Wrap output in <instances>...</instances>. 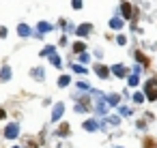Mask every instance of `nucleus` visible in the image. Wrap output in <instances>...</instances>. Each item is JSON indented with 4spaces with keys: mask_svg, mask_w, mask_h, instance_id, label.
Listing matches in <instances>:
<instances>
[{
    "mask_svg": "<svg viewBox=\"0 0 157 148\" xmlns=\"http://www.w3.org/2000/svg\"><path fill=\"white\" fill-rule=\"evenodd\" d=\"M144 99L157 101V77H151V80L144 84Z\"/></svg>",
    "mask_w": 157,
    "mask_h": 148,
    "instance_id": "nucleus-1",
    "label": "nucleus"
},
{
    "mask_svg": "<svg viewBox=\"0 0 157 148\" xmlns=\"http://www.w3.org/2000/svg\"><path fill=\"white\" fill-rule=\"evenodd\" d=\"M17 133H20V124H17V122H9V124L5 127V137H7V139H15Z\"/></svg>",
    "mask_w": 157,
    "mask_h": 148,
    "instance_id": "nucleus-2",
    "label": "nucleus"
},
{
    "mask_svg": "<svg viewBox=\"0 0 157 148\" xmlns=\"http://www.w3.org/2000/svg\"><path fill=\"white\" fill-rule=\"evenodd\" d=\"M90 30H93V26H90V24H80V26L75 28V35L84 39V37H88V35H90Z\"/></svg>",
    "mask_w": 157,
    "mask_h": 148,
    "instance_id": "nucleus-3",
    "label": "nucleus"
},
{
    "mask_svg": "<svg viewBox=\"0 0 157 148\" xmlns=\"http://www.w3.org/2000/svg\"><path fill=\"white\" fill-rule=\"evenodd\" d=\"M93 69H95L97 77H101V80H108V75H110V69H108L105 65H95Z\"/></svg>",
    "mask_w": 157,
    "mask_h": 148,
    "instance_id": "nucleus-4",
    "label": "nucleus"
},
{
    "mask_svg": "<svg viewBox=\"0 0 157 148\" xmlns=\"http://www.w3.org/2000/svg\"><path fill=\"white\" fill-rule=\"evenodd\" d=\"M121 13H123V20H131V17H133L131 5H129V2H123V5H121Z\"/></svg>",
    "mask_w": 157,
    "mask_h": 148,
    "instance_id": "nucleus-5",
    "label": "nucleus"
},
{
    "mask_svg": "<svg viewBox=\"0 0 157 148\" xmlns=\"http://www.w3.org/2000/svg\"><path fill=\"white\" fill-rule=\"evenodd\" d=\"M63 112H65V105H63V103H56V105H54V109H52V120H54V122H56V120H60Z\"/></svg>",
    "mask_w": 157,
    "mask_h": 148,
    "instance_id": "nucleus-6",
    "label": "nucleus"
},
{
    "mask_svg": "<svg viewBox=\"0 0 157 148\" xmlns=\"http://www.w3.org/2000/svg\"><path fill=\"white\" fill-rule=\"evenodd\" d=\"M50 30H52V24H48V22H41V24L37 26V32H39L37 37H43V32H50Z\"/></svg>",
    "mask_w": 157,
    "mask_h": 148,
    "instance_id": "nucleus-7",
    "label": "nucleus"
},
{
    "mask_svg": "<svg viewBox=\"0 0 157 148\" xmlns=\"http://www.w3.org/2000/svg\"><path fill=\"white\" fill-rule=\"evenodd\" d=\"M112 73H114L116 77H125V75H127V69H125L123 65H114V67H112Z\"/></svg>",
    "mask_w": 157,
    "mask_h": 148,
    "instance_id": "nucleus-8",
    "label": "nucleus"
},
{
    "mask_svg": "<svg viewBox=\"0 0 157 148\" xmlns=\"http://www.w3.org/2000/svg\"><path fill=\"white\" fill-rule=\"evenodd\" d=\"M0 80H2V82H9L11 80V69L9 67H2V71H0Z\"/></svg>",
    "mask_w": 157,
    "mask_h": 148,
    "instance_id": "nucleus-9",
    "label": "nucleus"
},
{
    "mask_svg": "<svg viewBox=\"0 0 157 148\" xmlns=\"http://www.w3.org/2000/svg\"><path fill=\"white\" fill-rule=\"evenodd\" d=\"M17 32H20V37H30V28L26 24H20L17 26Z\"/></svg>",
    "mask_w": 157,
    "mask_h": 148,
    "instance_id": "nucleus-10",
    "label": "nucleus"
},
{
    "mask_svg": "<svg viewBox=\"0 0 157 148\" xmlns=\"http://www.w3.org/2000/svg\"><path fill=\"white\" fill-rule=\"evenodd\" d=\"M56 133H58L60 137H67V135H69V124H67V122H63V124L58 127V131H56Z\"/></svg>",
    "mask_w": 157,
    "mask_h": 148,
    "instance_id": "nucleus-11",
    "label": "nucleus"
},
{
    "mask_svg": "<svg viewBox=\"0 0 157 148\" xmlns=\"http://www.w3.org/2000/svg\"><path fill=\"white\" fill-rule=\"evenodd\" d=\"M123 26V20L121 17H114V20H110V28H114V30H118Z\"/></svg>",
    "mask_w": 157,
    "mask_h": 148,
    "instance_id": "nucleus-12",
    "label": "nucleus"
},
{
    "mask_svg": "<svg viewBox=\"0 0 157 148\" xmlns=\"http://www.w3.org/2000/svg\"><path fill=\"white\" fill-rule=\"evenodd\" d=\"M118 99H121L118 94H108V97H105V101H108V105H118Z\"/></svg>",
    "mask_w": 157,
    "mask_h": 148,
    "instance_id": "nucleus-13",
    "label": "nucleus"
},
{
    "mask_svg": "<svg viewBox=\"0 0 157 148\" xmlns=\"http://www.w3.org/2000/svg\"><path fill=\"white\" fill-rule=\"evenodd\" d=\"M84 129H86V131H97V122H95V120H86V122H84Z\"/></svg>",
    "mask_w": 157,
    "mask_h": 148,
    "instance_id": "nucleus-14",
    "label": "nucleus"
},
{
    "mask_svg": "<svg viewBox=\"0 0 157 148\" xmlns=\"http://www.w3.org/2000/svg\"><path fill=\"white\" fill-rule=\"evenodd\" d=\"M84 50H86V45H84V43H73V52H75V54H82Z\"/></svg>",
    "mask_w": 157,
    "mask_h": 148,
    "instance_id": "nucleus-15",
    "label": "nucleus"
},
{
    "mask_svg": "<svg viewBox=\"0 0 157 148\" xmlns=\"http://www.w3.org/2000/svg\"><path fill=\"white\" fill-rule=\"evenodd\" d=\"M50 62H52V65H54V67H56V69H58V67H60V65H63V62H60V58H58V56H56V54H52V56H50Z\"/></svg>",
    "mask_w": 157,
    "mask_h": 148,
    "instance_id": "nucleus-16",
    "label": "nucleus"
},
{
    "mask_svg": "<svg viewBox=\"0 0 157 148\" xmlns=\"http://www.w3.org/2000/svg\"><path fill=\"white\" fill-rule=\"evenodd\" d=\"M69 84H71V77H69V75H63V77L58 80V86H69Z\"/></svg>",
    "mask_w": 157,
    "mask_h": 148,
    "instance_id": "nucleus-17",
    "label": "nucleus"
},
{
    "mask_svg": "<svg viewBox=\"0 0 157 148\" xmlns=\"http://www.w3.org/2000/svg\"><path fill=\"white\" fill-rule=\"evenodd\" d=\"M52 54H54V45H48V47L41 52V56H52Z\"/></svg>",
    "mask_w": 157,
    "mask_h": 148,
    "instance_id": "nucleus-18",
    "label": "nucleus"
},
{
    "mask_svg": "<svg viewBox=\"0 0 157 148\" xmlns=\"http://www.w3.org/2000/svg\"><path fill=\"white\" fill-rule=\"evenodd\" d=\"M73 71H75V73H80V75H84V73H86V69H84L82 65H73Z\"/></svg>",
    "mask_w": 157,
    "mask_h": 148,
    "instance_id": "nucleus-19",
    "label": "nucleus"
},
{
    "mask_svg": "<svg viewBox=\"0 0 157 148\" xmlns=\"http://www.w3.org/2000/svg\"><path fill=\"white\" fill-rule=\"evenodd\" d=\"M144 148H155V139L146 137V139H144Z\"/></svg>",
    "mask_w": 157,
    "mask_h": 148,
    "instance_id": "nucleus-20",
    "label": "nucleus"
},
{
    "mask_svg": "<svg viewBox=\"0 0 157 148\" xmlns=\"http://www.w3.org/2000/svg\"><path fill=\"white\" fill-rule=\"evenodd\" d=\"M133 101H136V103H142V101H144V94H142V92H136V94H133Z\"/></svg>",
    "mask_w": 157,
    "mask_h": 148,
    "instance_id": "nucleus-21",
    "label": "nucleus"
},
{
    "mask_svg": "<svg viewBox=\"0 0 157 148\" xmlns=\"http://www.w3.org/2000/svg\"><path fill=\"white\" fill-rule=\"evenodd\" d=\"M116 43H118V45H125V43H127L125 35H118V37H116Z\"/></svg>",
    "mask_w": 157,
    "mask_h": 148,
    "instance_id": "nucleus-22",
    "label": "nucleus"
},
{
    "mask_svg": "<svg viewBox=\"0 0 157 148\" xmlns=\"http://www.w3.org/2000/svg\"><path fill=\"white\" fill-rule=\"evenodd\" d=\"M129 86H138V75H129Z\"/></svg>",
    "mask_w": 157,
    "mask_h": 148,
    "instance_id": "nucleus-23",
    "label": "nucleus"
},
{
    "mask_svg": "<svg viewBox=\"0 0 157 148\" xmlns=\"http://www.w3.org/2000/svg\"><path fill=\"white\" fill-rule=\"evenodd\" d=\"M75 86H78V88H80V90H88V88H90V86H88V84H86V82H78V84H75Z\"/></svg>",
    "mask_w": 157,
    "mask_h": 148,
    "instance_id": "nucleus-24",
    "label": "nucleus"
},
{
    "mask_svg": "<svg viewBox=\"0 0 157 148\" xmlns=\"http://www.w3.org/2000/svg\"><path fill=\"white\" fill-rule=\"evenodd\" d=\"M71 7L73 9H82V0H71Z\"/></svg>",
    "mask_w": 157,
    "mask_h": 148,
    "instance_id": "nucleus-25",
    "label": "nucleus"
},
{
    "mask_svg": "<svg viewBox=\"0 0 157 148\" xmlns=\"http://www.w3.org/2000/svg\"><path fill=\"white\" fill-rule=\"evenodd\" d=\"M108 120H110V124H114V127H116V124H118V122H121V120H118V116H110V118H108Z\"/></svg>",
    "mask_w": 157,
    "mask_h": 148,
    "instance_id": "nucleus-26",
    "label": "nucleus"
},
{
    "mask_svg": "<svg viewBox=\"0 0 157 148\" xmlns=\"http://www.w3.org/2000/svg\"><path fill=\"white\" fill-rule=\"evenodd\" d=\"M33 77H39V80H43V71H37V69H35V71H33Z\"/></svg>",
    "mask_w": 157,
    "mask_h": 148,
    "instance_id": "nucleus-27",
    "label": "nucleus"
},
{
    "mask_svg": "<svg viewBox=\"0 0 157 148\" xmlns=\"http://www.w3.org/2000/svg\"><path fill=\"white\" fill-rule=\"evenodd\" d=\"M7 35H9V30H7V28H2V26H0V39H5Z\"/></svg>",
    "mask_w": 157,
    "mask_h": 148,
    "instance_id": "nucleus-28",
    "label": "nucleus"
},
{
    "mask_svg": "<svg viewBox=\"0 0 157 148\" xmlns=\"http://www.w3.org/2000/svg\"><path fill=\"white\" fill-rule=\"evenodd\" d=\"M121 114H123V116H129L131 109H129V107H121Z\"/></svg>",
    "mask_w": 157,
    "mask_h": 148,
    "instance_id": "nucleus-29",
    "label": "nucleus"
},
{
    "mask_svg": "<svg viewBox=\"0 0 157 148\" xmlns=\"http://www.w3.org/2000/svg\"><path fill=\"white\" fill-rule=\"evenodd\" d=\"M26 148H39V146H37V144H35V142H30V144H28V146H26Z\"/></svg>",
    "mask_w": 157,
    "mask_h": 148,
    "instance_id": "nucleus-30",
    "label": "nucleus"
},
{
    "mask_svg": "<svg viewBox=\"0 0 157 148\" xmlns=\"http://www.w3.org/2000/svg\"><path fill=\"white\" fill-rule=\"evenodd\" d=\"M5 116H7V114H5V109H0V120H2Z\"/></svg>",
    "mask_w": 157,
    "mask_h": 148,
    "instance_id": "nucleus-31",
    "label": "nucleus"
},
{
    "mask_svg": "<svg viewBox=\"0 0 157 148\" xmlns=\"http://www.w3.org/2000/svg\"><path fill=\"white\" fill-rule=\"evenodd\" d=\"M13 148H20V146H13Z\"/></svg>",
    "mask_w": 157,
    "mask_h": 148,
    "instance_id": "nucleus-32",
    "label": "nucleus"
},
{
    "mask_svg": "<svg viewBox=\"0 0 157 148\" xmlns=\"http://www.w3.org/2000/svg\"><path fill=\"white\" fill-rule=\"evenodd\" d=\"M118 148H121V146H118Z\"/></svg>",
    "mask_w": 157,
    "mask_h": 148,
    "instance_id": "nucleus-33",
    "label": "nucleus"
}]
</instances>
